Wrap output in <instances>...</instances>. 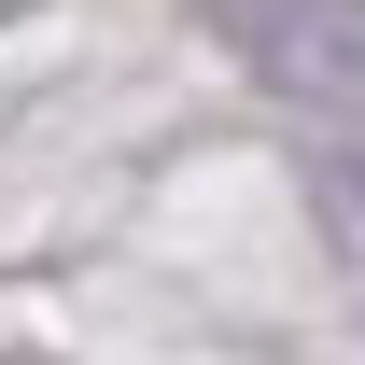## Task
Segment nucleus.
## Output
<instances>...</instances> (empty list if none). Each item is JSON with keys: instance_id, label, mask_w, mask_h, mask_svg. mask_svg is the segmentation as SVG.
<instances>
[{"instance_id": "obj_2", "label": "nucleus", "mask_w": 365, "mask_h": 365, "mask_svg": "<svg viewBox=\"0 0 365 365\" xmlns=\"http://www.w3.org/2000/svg\"><path fill=\"white\" fill-rule=\"evenodd\" d=\"M309 182H323V211L365 239V127H323V140H309Z\"/></svg>"}, {"instance_id": "obj_1", "label": "nucleus", "mask_w": 365, "mask_h": 365, "mask_svg": "<svg viewBox=\"0 0 365 365\" xmlns=\"http://www.w3.org/2000/svg\"><path fill=\"white\" fill-rule=\"evenodd\" d=\"M211 29L253 56V85H281L295 113L365 127V0H211Z\"/></svg>"}]
</instances>
